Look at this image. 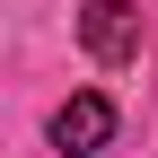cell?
Instances as JSON below:
<instances>
[{
	"label": "cell",
	"mask_w": 158,
	"mask_h": 158,
	"mask_svg": "<svg viewBox=\"0 0 158 158\" xmlns=\"http://www.w3.org/2000/svg\"><path fill=\"white\" fill-rule=\"evenodd\" d=\"M44 132H53V149H62V158H97V149L114 141V97H97V88H79V97H62Z\"/></svg>",
	"instance_id": "7a4b0ae2"
},
{
	"label": "cell",
	"mask_w": 158,
	"mask_h": 158,
	"mask_svg": "<svg viewBox=\"0 0 158 158\" xmlns=\"http://www.w3.org/2000/svg\"><path fill=\"white\" fill-rule=\"evenodd\" d=\"M79 44H88V62L132 70L141 62V9H132V0H88V9H79Z\"/></svg>",
	"instance_id": "6da1fadb"
}]
</instances>
